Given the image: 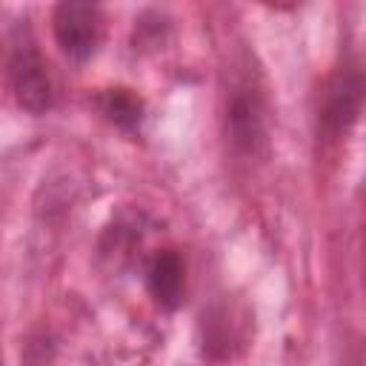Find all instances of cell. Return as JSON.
Wrapping results in <instances>:
<instances>
[{"label":"cell","instance_id":"cell-2","mask_svg":"<svg viewBox=\"0 0 366 366\" xmlns=\"http://www.w3.org/2000/svg\"><path fill=\"white\" fill-rule=\"evenodd\" d=\"M6 77L17 106H23L31 114H43L46 109H51V77L40 49L34 46L26 29H17L6 43Z\"/></svg>","mask_w":366,"mask_h":366},{"label":"cell","instance_id":"cell-5","mask_svg":"<svg viewBox=\"0 0 366 366\" xmlns=\"http://www.w3.org/2000/svg\"><path fill=\"white\" fill-rule=\"evenodd\" d=\"M146 286L163 309H174L183 297V260L174 252H160L146 269Z\"/></svg>","mask_w":366,"mask_h":366},{"label":"cell","instance_id":"cell-1","mask_svg":"<svg viewBox=\"0 0 366 366\" xmlns=\"http://www.w3.org/2000/svg\"><path fill=\"white\" fill-rule=\"evenodd\" d=\"M266 94L254 71H234L223 94V132L234 154L257 157L266 149Z\"/></svg>","mask_w":366,"mask_h":366},{"label":"cell","instance_id":"cell-3","mask_svg":"<svg viewBox=\"0 0 366 366\" xmlns=\"http://www.w3.org/2000/svg\"><path fill=\"white\" fill-rule=\"evenodd\" d=\"M363 109V71L357 60H346L326 83L320 112H317V129L326 140H337L346 134Z\"/></svg>","mask_w":366,"mask_h":366},{"label":"cell","instance_id":"cell-6","mask_svg":"<svg viewBox=\"0 0 366 366\" xmlns=\"http://www.w3.org/2000/svg\"><path fill=\"white\" fill-rule=\"evenodd\" d=\"M97 106L106 114V120H112L120 129H134L143 117V103L129 89H106L97 97Z\"/></svg>","mask_w":366,"mask_h":366},{"label":"cell","instance_id":"cell-7","mask_svg":"<svg viewBox=\"0 0 366 366\" xmlns=\"http://www.w3.org/2000/svg\"><path fill=\"white\" fill-rule=\"evenodd\" d=\"M54 337L46 332H31L20 349V366H54Z\"/></svg>","mask_w":366,"mask_h":366},{"label":"cell","instance_id":"cell-4","mask_svg":"<svg viewBox=\"0 0 366 366\" xmlns=\"http://www.w3.org/2000/svg\"><path fill=\"white\" fill-rule=\"evenodd\" d=\"M51 29L60 51L71 60H89L103 40V11L92 3H57Z\"/></svg>","mask_w":366,"mask_h":366}]
</instances>
